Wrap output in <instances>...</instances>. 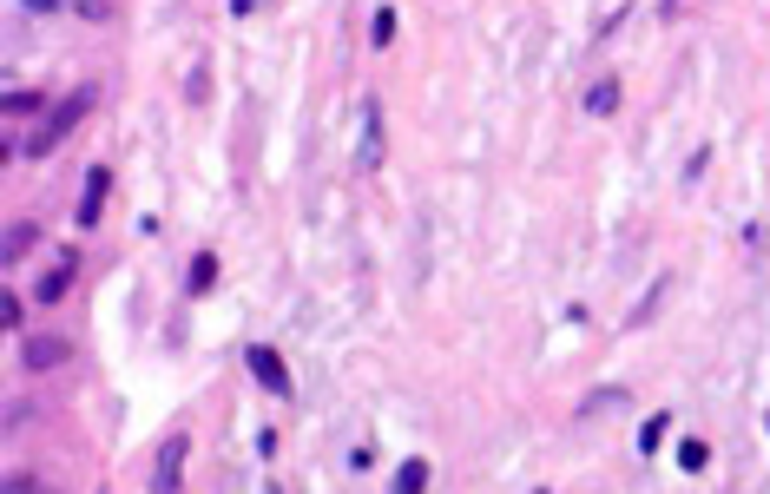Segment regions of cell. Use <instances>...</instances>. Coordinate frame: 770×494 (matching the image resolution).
Segmentation results:
<instances>
[{
	"label": "cell",
	"instance_id": "cell-10",
	"mask_svg": "<svg viewBox=\"0 0 770 494\" xmlns=\"http://www.w3.org/2000/svg\"><path fill=\"white\" fill-rule=\"evenodd\" d=\"M40 244V224H27V218H14L7 224V264H20V257Z\"/></svg>",
	"mask_w": 770,
	"mask_h": 494
},
{
	"label": "cell",
	"instance_id": "cell-7",
	"mask_svg": "<svg viewBox=\"0 0 770 494\" xmlns=\"http://www.w3.org/2000/svg\"><path fill=\"white\" fill-rule=\"evenodd\" d=\"M73 277H79V257H73V251H60V257H53V271L40 277V290H33V297H40V303H60L66 290H73Z\"/></svg>",
	"mask_w": 770,
	"mask_h": 494
},
{
	"label": "cell",
	"instance_id": "cell-12",
	"mask_svg": "<svg viewBox=\"0 0 770 494\" xmlns=\"http://www.w3.org/2000/svg\"><path fill=\"white\" fill-rule=\"evenodd\" d=\"M33 112H53V106L40 93H27V86H14V93H7V119H33Z\"/></svg>",
	"mask_w": 770,
	"mask_h": 494
},
{
	"label": "cell",
	"instance_id": "cell-6",
	"mask_svg": "<svg viewBox=\"0 0 770 494\" xmlns=\"http://www.w3.org/2000/svg\"><path fill=\"white\" fill-rule=\"evenodd\" d=\"M106 192H112V172H106V165H93V172H86V185H79V211H73L86 231L99 224V205H106Z\"/></svg>",
	"mask_w": 770,
	"mask_h": 494
},
{
	"label": "cell",
	"instance_id": "cell-19",
	"mask_svg": "<svg viewBox=\"0 0 770 494\" xmlns=\"http://www.w3.org/2000/svg\"><path fill=\"white\" fill-rule=\"evenodd\" d=\"M659 7H665V14H678V7H685V0H659Z\"/></svg>",
	"mask_w": 770,
	"mask_h": 494
},
{
	"label": "cell",
	"instance_id": "cell-8",
	"mask_svg": "<svg viewBox=\"0 0 770 494\" xmlns=\"http://www.w3.org/2000/svg\"><path fill=\"white\" fill-rule=\"evenodd\" d=\"M580 106L593 112V119H613V112H619V80H613V73H606V80H593V86H586V99H580Z\"/></svg>",
	"mask_w": 770,
	"mask_h": 494
},
{
	"label": "cell",
	"instance_id": "cell-9",
	"mask_svg": "<svg viewBox=\"0 0 770 494\" xmlns=\"http://www.w3.org/2000/svg\"><path fill=\"white\" fill-rule=\"evenodd\" d=\"M626 402H632V389H626V383H606V389H593V396L580 402V422H593L599 409H626Z\"/></svg>",
	"mask_w": 770,
	"mask_h": 494
},
{
	"label": "cell",
	"instance_id": "cell-1",
	"mask_svg": "<svg viewBox=\"0 0 770 494\" xmlns=\"http://www.w3.org/2000/svg\"><path fill=\"white\" fill-rule=\"evenodd\" d=\"M86 112H93V86H73L66 99H53V112L40 119V132H33L20 152H27V159H53V152H60V145L79 132V119H86Z\"/></svg>",
	"mask_w": 770,
	"mask_h": 494
},
{
	"label": "cell",
	"instance_id": "cell-11",
	"mask_svg": "<svg viewBox=\"0 0 770 494\" xmlns=\"http://www.w3.org/2000/svg\"><path fill=\"white\" fill-rule=\"evenodd\" d=\"M211 284H218V257H211V251H205V257H191V271H185V290H191V297H205Z\"/></svg>",
	"mask_w": 770,
	"mask_h": 494
},
{
	"label": "cell",
	"instance_id": "cell-2",
	"mask_svg": "<svg viewBox=\"0 0 770 494\" xmlns=\"http://www.w3.org/2000/svg\"><path fill=\"white\" fill-rule=\"evenodd\" d=\"M185 448H191L185 429L165 435V448H158V462H152V488H158V494H172L178 481H185Z\"/></svg>",
	"mask_w": 770,
	"mask_h": 494
},
{
	"label": "cell",
	"instance_id": "cell-18",
	"mask_svg": "<svg viewBox=\"0 0 770 494\" xmlns=\"http://www.w3.org/2000/svg\"><path fill=\"white\" fill-rule=\"evenodd\" d=\"M73 7H79L86 20H106V14H112V0H73Z\"/></svg>",
	"mask_w": 770,
	"mask_h": 494
},
{
	"label": "cell",
	"instance_id": "cell-16",
	"mask_svg": "<svg viewBox=\"0 0 770 494\" xmlns=\"http://www.w3.org/2000/svg\"><path fill=\"white\" fill-rule=\"evenodd\" d=\"M665 422H672V415H645V429H639V448H645V455H659V442H665Z\"/></svg>",
	"mask_w": 770,
	"mask_h": 494
},
{
	"label": "cell",
	"instance_id": "cell-13",
	"mask_svg": "<svg viewBox=\"0 0 770 494\" xmlns=\"http://www.w3.org/2000/svg\"><path fill=\"white\" fill-rule=\"evenodd\" d=\"M705 462H711V448L698 442V435H692V442H678V468H685V475H698Z\"/></svg>",
	"mask_w": 770,
	"mask_h": 494
},
{
	"label": "cell",
	"instance_id": "cell-3",
	"mask_svg": "<svg viewBox=\"0 0 770 494\" xmlns=\"http://www.w3.org/2000/svg\"><path fill=\"white\" fill-rule=\"evenodd\" d=\"M244 369L257 376V389H270V396H290V369H283V356L270 350V343H251V350H244Z\"/></svg>",
	"mask_w": 770,
	"mask_h": 494
},
{
	"label": "cell",
	"instance_id": "cell-15",
	"mask_svg": "<svg viewBox=\"0 0 770 494\" xmlns=\"http://www.w3.org/2000/svg\"><path fill=\"white\" fill-rule=\"evenodd\" d=\"M395 488H402V494L428 488V462H402V468H395Z\"/></svg>",
	"mask_w": 770,
	"mask_h": 494
},
{
	"label": "cell",
	"instance_id": "cell-14",
	"mask_svg": "<svg viewBox=\"0 0 770 494\" xmlns=\"http://www.w3.org/2000/svg\"><path fill=\"white\" fill-rule=\"evenodd\" d=\"M395 40V7H376V20H369V47H389Z\"/></svg>",
	"mask_w": 770,
	"mask_h": 494
},
{
	"label": "cell",
	"instance_id": "cell-17",
	"mask_svg": "<svg viewBox=\"0 0 770 494\" xmlns=\"http://www.w3.org/2000/svg\"><path fill=\"white\" fill-rule=\"evenodd\" d=\"M20 310H27V303H20V290H7V297H0V323H7V330H20V323H27Z\"/></svg>",
	"mask_w": 770,
	"mask_h": 494
},
{
	"label": "cell",
	"instance_id": "cell-5",
	"mask_svg": "<svg viewBox=\"0 0 770 494\" xmlns=\"http://www.w3.org/2000/svg\"><path fill=\"white\" fill-rule=\"evenodd\" d=\"M362 172L382 165V99H362V152H356Z\"/></svg>",
	"mask_w": 770,
	"mask_h": 494
},
{
	"label": "cell",
	"instance_id": "cell-4",
	"mask_svg": "<svg viewBox=\"0 0 770 494\" xmlns=\"http://www.w3.org/2000/svg\"><path fill=\"white\" fill-rule=\"evenodd\" d=\"M66 356H73L66 336H27V343H20V369H33V376H40V369H60Z\"/></svg>",
	"mask_w": 770,
	"mask_h": 494
}]
</instances>
